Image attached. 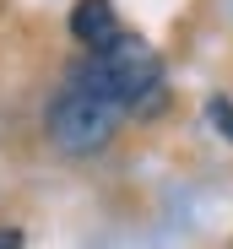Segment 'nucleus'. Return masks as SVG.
Returning a JSON list of instances; mask_svg holds the SVG:
<instances>
[{
  "label": "nucleus",
  "mask_w": 233,
  "mask_h": 249,
  "mask_svg": "<svg viewBox=\"0 0 233 249\" xmlns=\"http://www.w3.org/2000/svg\"><path fill=\"white\" fill-rule=\"evenodd\" d=\"M76 87H92V92H103L108 103L136 108V114L163 108V98H168V87H163V60L152 54L141 38H130V33H120L108 49L87 54V65L76 71Z\"/></svg>",
  "instance_id": "obj_1"
},
{
  "label": "nucleus",
  "mask_w": 233,
  "mask_h": 249,
  "mask_svg": "<svg viewBox=\"0 0 233 249\" xmlns=\"http://www.w3.org/2000/svg\"><path fill=\"white\" fill-rule=\"evenodd\" d=\"M120 119H125V108H120V103H108L103 92L76 87V81H71V87L49 103V141H54L60 152L87 157V152H98V146H108V141H114Z\"/></svg>",
  "instance_id": "obj_2"
},
{
  "label": "nucleus",
  "mask_w": 233,
  "mask_h": 249,
  "mask_svg": "<svg viewBox=\"0 0 233 249\" xmlns=\"http://www.w3.org/2000/svg\"><path fill=\"white\" fill-rule=\"evenodd\" d=\"M71 38H76V44H87L92 54L108 49L114 38H120L114 6H108V0H76V6H71Z\"/></svg>",
  "instance_id": "obj_3"
},
{
  "label": "nucleus",
  "mask_w": 233,
  "mask_h": 249,
  "mask_svg": "<svg viewBox=\"0 0 233 249\" xmlns=\"http://www.w3.org/2000/svg\"><path fill=\"white\" fill-rule=\"evenodd\" d=\"M206 119H212L217 130L233 141V103H228V98H212V103H206Z\"/></svg>",
  "instance_id": "obj_4"
},
{
  "label": "nucleus",
  "mask_w": 233,
  "mask_h": 249,
  "mask_svg": "<svg viewBox=\"0 0 233 249\" xmlns=\"http://www.w3.org/2000/svg\"><path fill=\"white\" fill-rule=\"evenodd\" d=\"M0 249H22V228H0Z\"/></svg>",
  "instance_id": "obj_5"
}]
</instances>
